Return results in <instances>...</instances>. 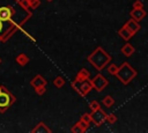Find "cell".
<instances>
[{"instance_id":"obj_1","label":"cell","mask_w":148,"mask_h":133,"mask_svg":"<svg viewBox=\"0 0 148 133\" xmlns=\"http://www.w3.org/2000/svg\"><path fill=\"white\" fill-rule=\"evenodd\" d=\"M87 60L97 69V71H102L104 69V67H106L112 58L110 56V53H108L102 46H97L88 57H87Z\"/></svg>"},{"instance_id":"obj_2","label":"cell","mask_w":148,"mask_h":133,"mask_svg":"<svg viewBox=\"0 0 148 133\" xmlns=\"http://www.w3.org/2000/svg\"><path fill=\"white\" fill-rule=\"evenodd\" d=\"M138 75V72L134 67H132L127 61L123 62L120 66H118V69L116 72V77L125 86H127L128 83H131V81L133 79H135Z\"/></svg>"},{"instance_id":"obj_3","label":"cell","mask_w":148,"mask_h":133,"mask_svg":"<svg viewBox=\"0 0 148 133\" xmlns=\"http://www.w3.org/2000/svg\"><path fill=\"white\" fill-rule=\"evenodd\" d=\"M16 97L2 84H0V113H5L14 103Z\"/></svg>"},{"instance_id":"obj_4","label":"cell","mask_w":148,"mask_h":133,"mask_svg":"<svg viewBox=\"0 0 148 133\" xmlns=\"http://www.w3.org/2000/svg\"><path fill=\"white\" fill-rule=\"evenodd\" d=\"M22 28H20L16 24L9 23V22H3L0 20V43H6L16 31L21 30Z\"/></svg>"},{"instance_id":"obj_5","label":"cell","mask_w":148,"mask_h":133,"mask_svg":"<svg viewBox=\"0 0 148 133\" xmlns=\"http://www.w3.org/2000/svg\"><path fill=\"white\" fill-rule=\"evenodd\" d=\"M90 82H91L92 89H95L97 93H102L109 86V80L104 75H102L101 73L96 74V76L90 79Z\"/></svg>"},{"instance_id":"obj_6","label":"cell","mask_w":148,"mask_h":133,"mask_svg":"<svg viewBox=\"0 0 148 133\" xmlns=\"http://www.w3.org/2000/svg\"><path fill=\"white\" fill-rule=\"evenodd\" d=\"M90 116H91V123L95 124V126H102L104 123H105V119H106V113L101 109L98 110H95V111H91L90 112Z\"/></svg>"},{"instance_id":"obj_7","label":"cell","mask_w":148,"mask_h":133,"mask_svg":"<svg viewBox=\"0 0 148 133\" xmlns=\"http://www.w3.org/2000/svg\"><path fill=\"white\" fill-rule=\"evenodd\" d=\"M91 90H92V86H91L90 79L80 82V91H79V95H80L81 97H86Z\"/></svg>"},{"instance_id":"obj_8","label":"cell","mask_w":148,"mask_h":133,"mask_svg":"<svg viewBox=\"0 0 148 133\" xmlns=\"http://www.w3.org/2000/svg\"><path fill=\"white\" fill-rule=\"evenodd\" d=\"M130 16H131V19H133V20H135V21H141V20H143L146 16H147V12L143 9V8H141V9H138V8H133L131 12H130Z\"/></svg>"},{"instance_id":"obj_9","label":"cell","mask_w":148,"mask_h":133,"mask_svg":"<svg viewBox=\"0 0 148 133\" xmlns=\"http://www.w3.org/2000/svg\"><path fill=\"white\" fill-rule=\"evenodd\" d=\"M89 127V124H87L86 121H83L82 119H80L77 123H75L72 128H71V132L72 133H83L87 131V128Z\"/></svg>"},{"instance_id":"obj_10","label":"cell","mask_w":148,"mask_h":133,"mask_svg":"<svg viewBox=\"0 0 148 133\" xmlns=\"http://www.w3.org/2000/svg\"><path fill=\"white\" fill-rule=\"evenodd\" d=\"M130 31H131V34L134 36L140 29H141V27H140V24H139V22L138 21H135V20H133V19H130L128 21H126L125 22V24H124Z\"/></svg>"},{"instance_id":"obj_11","label":"cell","mask_w":148,"mask_h":133,"mask_svg":"<svg viewBox=\"0 0 148 133\" xmlns=\"http://www.w3.org/2000/svg\"><path fill=\"white\" fill-rule=\"evenodd\" d=\"M47 84V81L44 76H42L40 74H37L32 77V80L30 81V86L32 88H38V87H42V86H45L46 87Z\"/></svg>"},{"instance_id":"obj_12","label":"cell","mask_w":148,"mask_h":133,"mask_svg":"<svg viewBox=\"0 0 148 133\" xmlns=\"http://www.w3.org/2000/svg\"><path fill=\"white\" fill-rule=\"evenodd\" d=\"M32 133H51L52 130L50 127H47V125L44 123V121H40L38 123L32 130H31Z\"/></svg>"},{"instance_id":"obj_13","label":"cell","mask_w":148,"mask_h":133,"mask_svg":"<svg viewBox=\"0 0 148 133\" xmlns=\"http://www.w3.org/2000/svg\"><path fill=\"white\" fill-rule=\"evenodd\" d=\"M90 79V72L86 68H82L79 71V73L76 74L75 76V80L79 81V82H82V81H86V80H89Z\"/></svg>"},{"instance_id":"obj_14","label":"cell","mask_w":148,"mask_h":133,"mask_svg":"<svg viewBox=\"0 0 148 133\" xmlns=\"http://www.w3.org/2000/svg\"><path fill=\"white\" fill-rule=\"evenodd\" d=\"M120 51H121V53L125 57H131L135 52V49H134V46L131 43H125V45H123V47L120 49Z\"/></svg>"},{"instance_id":"obj_15","label":"cell","mask_w":148,"mask_h":133,"mask_svg":"<svg viewBox=\"0 0 148 133\" xmlns=\"http://www.w3.org/2000/svg\"><path fill=\"white\" fill-rule=\"evenodd\" d=\"M118 35H119V36H120L125 42H128V40L131 39V37L133 36V35L131 34V31H130L125 25H123V27L118 30Z\"/></svg>"},{"instance_id":"obj_16","label":"cell","mask_w":148,"mask_h":133,"mask_svg":"<svg viewBox=\"0 0 148 133\" xmlns=\"http://www.w3.org/2000/svg\"><path fill=\"white\" fill-rule=\"evenodd\" d=\"M15 61L20 66H25V65H28V62L30 61V59H29V57L25 53H18L16 56V58H15Z\"/></svg>"},{"instance_id":"obj_17","label":"cell","mask_w":148,"mask_h":133,"mask_svg":"<svg viewBox=\"0 0 148 133\" xmlns=\"http://www.w3.org/2000/svg\"><path fill=\"white\" fill-rule=\"evenodd\" d=\"M113 103H114V99H113V97L110 96V95L103 97V99H102V104H103L104 106H106V108H111V106L113 105Z\"/></svg>"},{"instance_id":"obj_18","label":"cell","mask_w":148,"mask_h":133,"mask_svg":"<svg viewBox=\"0 0 148 133\" xmlns=\"http://www.w3.org/2000/svg\"><path fill=\"white\" fill-rule=\"evenodd\" d=\"M53 84H54L56 88H62L65 86V79L62 76H57L53 80Z\"/></svg>"},{"instance_id":"obj_19","label":"cell","mask_w":148,"mask_h":133,"mask_svg":"<svg viewBox=\"0 0 148 133\" xmlns=\"http://www.w3.org/2000/svg\"><path fill=\"white\" fill-rule=\"evenodd\" d=\"M108 72H109V74H111V75H116V72H117V69H118V66L116 65V64H109L108 65Z\"/></svg>"},{"instance_id":"obj_20","label":"cell","mask_w":148,"mask_h":133,"mask_svg":"<svg viewBox=\"0 0 148 133\" xmlns=\"http://www.w3.org/2000/svg\"><path fill=\"white\" fill-rule=\"evenodd\" d=\"M89 106H90L91 111H95V110H98V109H101V103H99L98 101H96V99H92V101H90V103H89Z\"/></svg>"},{"instance_id":"obj_21","label":"cell","mask_w":148,"mask_h":133,"mask_svg":"<svg viewBox=\"0 0 148 133\" xmlns=\"http://www.w3.org/2000/svg\"><path fill=\"white\" fill-rule=\"evenodd\" d=\"M117 120H118V118H117V116H116L114 113H109V114H106V119H105L106 123H109V124H114Z\"/></svg>"},{"instance_id":"obj_22","label":"cell","mask_w":148,"mask_h":133,"mask_svg":"<svg viewBox=\"0 0 148 133\" xmlns=\"http://www.w3.org/2000/svg\"><path fill=\"white\" fill-rule=\"evenodd\" d=\"M81 119H82L83 121H86L87 124H89V125H90V123H91V116H90V113H88V112L83 113V114L81 116Z\"/></svg>"},{"instance_id":"obj_23","label":"cell","mask_w":148,"mask_h":133,"mask_svg":"<svg viewBox=\"0 0 148 133\" xmlns=\"http://www.w3.org/2000/svg\"><path fill=\"white\" fill-rule=\"evenodd\" d=\"M35 91H36V94H37V95L42 96V95H44V94L46 93V88H45V86H42V87L35 88Z\"/></svg>"},{"instance_id":"obj_24","label":"cell","mask_w":148,"mask_h":133,"mask_svg":"<svg viewBox=\"0 0 148 133\" xmlns=\"http://www.w3.org/2000/svg\"><path fill=\"white\" fill-rule=\"evenodd\" d=\"M133 8H138V9H141V8H143V3H142L140 0H135V1L133 2Z\"/></svg>"},{"instance_id":"obj_25","label":"cell","mask_w":148,"mask_h":133,"mask_svg":"<svg viewBox=\"0 0 148 133\" xmlns=\"http://www.w3.org/2000/svg\"><path fill=\"white\" fill-rule=\"evenodd\" d=\"M39 5H40V1H39V0H34V1L30 3V8L34 10V9L38 8V7H39Z\"/></svg>"},{"instance_id":"obj_26","label":"cell","mask_w":148,"mask_h":133,"mask_svg":"<svg viewBox=\"0 0 148 133\" xmlns=\"http://www.w3.org/2000/svg\"><path fill=\"white\" fill-rule=\"evenodd\" d=\"M28 1H29V3H31V2L34 1V0H28Z\"/></svg>"},{"instance_id":"obj_27","label":"cell","mask_w":148,"mask_h":133,"mask_svg":"<svg viewBox=\"0 0 148 133\" xmlns=\"http://www.w3.org/2000/svg\"><path fill=\"white\" fill-rule=\"evenodd\" d=\"M46 1H49V2H51V1H53V0H46Z\"/></svg>"},{"instance_id":"obj_28","label":"cell","mask_w":148,"mask_h":133,"mask_svg":"<svg viewBox=\"0 0 148 133\" xmlns=\"http://www.w3.org/2000/svg\"><path fill=\"white\" fill-rule=\"evenodd\" d=\"M0 64H1V58H0Z\"/></svg>"}]
</instances>
